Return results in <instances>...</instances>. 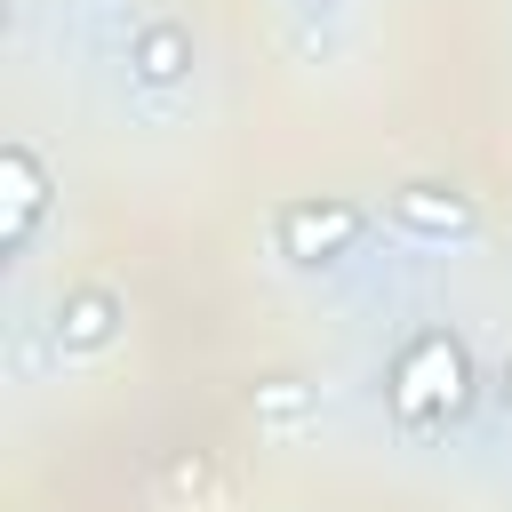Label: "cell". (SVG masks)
Returning a JSON list of instances; mask_svg holds the SVG:
<instances>
[{"label":"cell","instance_id":"obj_3","mask_svg":"<svg viewBox=\"0 0 512 512\" xmlns=\"http://www.w3.org/2000/svg\"><path fill=\"white\" fill-rule=\"evenodd\" d=\"M384 224H392L400 240L448 248V240H472V232H480V208H472L456 184H392V192H384Z\"/></svg>","mask_w":512,"mask_h":512},{"label":"cell","instance_id":"obj_7","mask_svg":"<svg viewBox=\"0 0 512 512\" xmlns=\"http://www.w3.org/2000/svg\"><path fill=\"white\" fill-rule=\"evenodd\" d=\"M312 408H320V384H304V376H264V384L248 392V416H256V424H280V432L304 424Z\"/></svg>","mask_w":512,"mask_h":512},{"label":"cell","instance_id":"obj_1","mask_svg":"<svg viewBox=\"0 0 512 512\" xmlns=\"http://www.w3.org/2000/svg\"><path fill=\"white\" fill-rule=\"evenodd\" d=\"M384 408L400 432L432 440L440 424H456L472 408V360H464V336L456 328H416L400 336L392 368H384Z\"/></svg>","mask_w":512,"mask_h":512},{"label":"cell","instance_id":"obj_6","mask_svg":"<svg viewBox=\"0 0 512 512\" xmlns=\"http://www.w3.org/2000/svg\"><path fill=\"white\" fill-rule=\"evenodd\" d=\"M0 184H8V224H0V248L8 256H24L32 248V232H40V216H48V168H40V152L32 144H0Z\"/></svg>","mask_w":512,"mask_h":512},{"label":"cell","instance_id":"obj_9","mask_svg":"<svg viewBox=\"0 0 512 512\" xmlns=\"http://www.w3.org/2000/svg\"><path fill=\"white\" fill-rule=\"evenodd\" d=\"M496 400H504V416H512V352L496 360Z\"/></svg>","mask_w":512,"mask_h":512},{"label":"cell","instance_id":"obj_10","mask_svg":"<svg viewBox=\"0 0 512 512\" xmlns=\"http://www.w3.org/2000/svg\"><path fill=\"white\" fill-rule=\"evenodd\" d=\"M304 8H352V0H304Z\"/></svg>","mask_w":512,"mask_h":512},{"label":"cell","instance_id":"obj_4","mask_svg":"<svg viewBox=\"0 0 512 512\" xmlns=\"http://www.w3.org/2000/svg\"><path fill=\"white\" fill-rule=\"evenodd\" d=\"M120 320H128V304H120L104 280H80V288L56 296V312H48V344H56L64 360H80V352H104V344L120 336Z\"/></svg>","mask_w":512,"mask_h":512},{"label":"cell","instance_id":"obj_8","mask_svg":"<svg viewBox=\"0 0 512 512\" xmlns=\"http://www.w3.org/2000/svg\"><path fill=\"white\" fill-rule=\"evenodd\" d=\"M160 488L184 504V496H208V456H176L168 472H160Z\"/></svg>","mask_w":512,"mask_h":512},{"label":"cell","instance_id":"obj_2","mask_svg":"<svg viewBox=\"0 0 512 512\" xmlns=\"http://www.w3.org/2000/svg\"><path fill=\"white\" fill-rule=\"evenodd\" d=\"M368 224L376 216L360 200H280L272 208V256L296 272H320V264H344L368 240Z\"/></svg>","mask_w":512,"mask_h":512},{"label":"cell","instance_id":"obj_11","mask_svg":"<svg viewBox=\"0 0 512 512\" xmlns=\"http://www.w3.org/2000/svg\"><path fill=\"white\" fill-rule=\"evenodd\" d=\"M96 8H128V0H96Z\"/></svg>","mask_w":512,"mask_h":512},{"label":"cell","instance_id":"obj_5","mask_svg":"<svg viewBox=\"0 0 512 512\" xmlns=\"http://www.w3.org/2000/svg\"><path fill=\"white\" fill-rule=\"evenodd\" d=\"M128 80L152 88V96L184 88V80H192V32H184L176 16H144V24L128 32Z\"/></svg>","mask_w":512,"mask_h":512}]
</instances>
